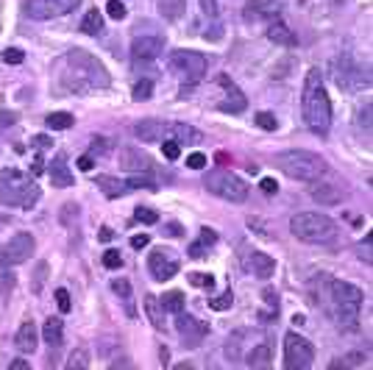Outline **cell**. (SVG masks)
<instances>
[{
    "label": "cell",
    "instance_id": "cell-1",
    "mask_svg": "<svg viewBox=\"0 0 373 370\" xmlns=\"http://www.w3.org/2000/svg\"><path fill=\"white\" fill-rule=\"evenodd\" d=\"M53 84H56V92L61 95H86V92H98V89H106L109 86V72L106 67L86 50H70L59 59L56 70H53Z\"/></svg>",
    "mask_w": 373,
    "mask_h": 370
},
{
    "label": "cell",
    "instance_id": "cell-2",
    "mask_svg": "<svg viewBox=\"0 0 373 370\" xmlns=\"http://www.w3.org/2000/svg\"><path fill=\"white\" fill-rule=\"evenodd\" d=\"M301 112H304V123L309 126L312 134L326 137L332 128V104L326 95V86L321 81V70H309L307 81H304V92H301Z\"/></svg>",
    "mask_w": 373,
    "mask_h": 370
},
{
    "label": "cell",
    "instance_id": "cell-3",
    "mask_svg": "<svg viewBox=\"0 0 373 370\" xmlns=\"http://www.w3.org/2000/svg\"><path fill=\"white\" fill-rule=\"evenodd\" d=\"M329 312L337 323L340 331H354L356 329V320H359V309H362V290L348 284V282H332V290H329Z\"/></svg>",
    "mask_w": 373,
    "mask_h": 370
},
{
    "label": "cell",
    "instance_id": "cell-4",
    "mask_svg": "<svg viewBox=\"0 0 373 370\" xmlns=\"http://www.w3.org/2000/svg\"><path fill=\"white\" fill-rule=\"evenodd\" d=\"M37 201H39V187L31 181L28 173H23L17 167L0 170V204L31 209Z\"/></svg>",
    "mask_w": 373,
    "mask_h": 370
},
{
    "label": "cell",
    "instance_id": "cell-5",
    "mask_svg": "<svg viewBox=\"0 0 373 370\" xmlns=\"http://www.w3.org/2000/svg\"><path fill=\"white\" fill-rule=\"evenodd\" d=\"M276 167L293 181H318L329 173V162L312 150H285L276 156Z\"/></svg>",
    "mask_w": 373,
    "mask_h": 370
},
{
    "label": "cell",
    "instance_id": "cell-6",
    "mask_svg": "<svg viewBox=\"0 0 373 370\" xmlns=\"http://www.w3.org/2000/svg\"><path fill=\"white\" fill-rule=\"evenodd\" d=\"M290 231H293L296 240L309 242V245H329V242L337 237L334 220L326 217V215H318V212H301V215H293Z\"/></svg>",
    "mask_w": 373,
    "mask_h": 370
},
{
    "label": "cell",
    "instance_id": "cell-7",
    "mask_svg": "<svg viewBox=\"0 0 373 370\" xmlns=\"http://www.w3.org/2000/svg\"><path fill=\"white\" fill-rule=\"evenodd\" d=\"M204 184H207V190L212 195H218L223 201H231V204L248 201V193H251L248 184L240 175H234L231 170H209L204 175Z\"/></svg>",
    "mask_w": 373,
    "mask_h": 370
},
{
    "label": "cell",
    "instance_id": "cell-8",
    "mask_svg": "<svg viewBox=\"0 0 373 370\" xmlns=\"http://www.w3.org/2000/svg\"><path fill=\"white\" fill-rule=\"evenodd\" d=\"M167 64H170V72L178 75L184 84H198L207 75L209 59L198 50H173Z\"/></svg>",
    "mask_w": 373,
    "mask_h": 370
},
{
    "label": "cell",
    "instance_id": "cell-9",
    "mask_svg": "<svg viewBox=\"0 0 373 370\" xmlns=\"http://www.w3.org/2000/svg\"><path fill=\"white\" fill-rule=\"evenodd\" d=\"M332 70H334L337 86L345 89V92H359V89H367V86H370V70H367V64L362 67V64H359L356 59H351V56L334 59Z\"/></svg>",
    "mask_w": 373,
    "mask_h": 370
},
{
    "label": "cell",
    "instance_id": "cell-10",
    "mask_svg": "<svg viewBox=\"0 0 373 370\" xmlns=\"http://www.w3.org/2000/svg\"><path fill=\"white\" fill-rule=\"evenodd\" d=\"M315 362V348L307 337H301L298 331H287L285 334V367L287 370H307Z\"/></svg>",
    "mask_w": 373,
    "mask_h": 370
},
{
    "label": "cell",
    "instance_id": "cell-11",
    "mask_svg": "<svg viewBox=\"0 0 373 370\" xmlns=\"http://www.w3.org/2000/svg\"><path fill=\"white\" fill-rule=\"evenodd\" d=\"M81 0H26V14L31 20H50V17H61L70 14Z\"/></svg>",
    "mask_w": 373,
    "mask_h": 370
},
{
    "label": "cell",
    "instance_id": "cell-12",
    "mask_svg": "<svg viewBox=\"0 0 373 370\" xmlns=\"http://www.w3.org/2000/svg\"><path fill=\"white\" fill-rule=\"evenodd\" d=\"M31 253H34V237L28 231H20L3 245L0 259H3V264H23L31 259Z\"/></svg>",
    "mask_w": 373,
    "mask_h": 370
},
{
    "label": "cell",
    "instance_id": "cell-13",
    "mask_svg": "<svg viewBox=\"0 0 373 370\" xmlns=\"http://www.w3.org/2000/svg\"><path fill=\"white\" fill-rule=\"evenodd\" d=\"M148 270L156 282H167L178 273V259L173 251H164V248H153L151 256H148Z\"/></svg>",
    "mask_w": 373,
    "mask_h": 370
},
{
    "label": "cell",
    "instance_id": "cell-14",
    "mask_svg": "<svg viewBox=\"0 0 373 370\" xmlns=\"http://www.w3.org/2000/svg\"><path fill=\"white\" fill-rule=\"evenodd\" d=\"M162 50H164V39H162L159 34H140V37H134V42H131V56H134V61H153V59L162 56Z\"/></svg>",
    "mask_w": 373,
    "mask_h": 370
},
{
    "label": "cell",
    "instance_id": "cell-15",
    "mask_svg": "<svg viewBox=\"0 0 373 370\" xmlns=\"http://www.w3.org/2000/svg\"><path fill=\"white\" fill-rule=\"evenodd\" d=\"M218 86L226 92V98H223V104H220V109H223V112H229V115H240V112H245L248 98L242 95L240 86H237L229 75H218Z\"/></svg>",
    "mask_w": 373,
    "mask_h": 370
},
{
    "label": "cell",
    "instance_id": "cell-16",
    "mask_svg": "<svg viewBox=\"0 0 373 370\" xmlns=\"http://www.w3.org/2000/svg\"><path fill=\"white\" fill-rule=\"evenodd\" d=\"M175 329H178V337H181L184 345H198L209 334L207 323H201V320H195L190 315H184V312H178V326Z\"/></svg>",
    "mask_w": 373,
    "mask_h": 370
},
{
    "label": "cell",
    "instance_id": "cell-17",
    "mask_svg": "<svg viewBox=\"0 0 373 370\" xmlns=\"http://www.w3.org/2000/svg\"><path fill=\"white\" fill-rule=\"evenodd\" d=\"M282 9H285V0H248L245 17L248 20H265V17L282 14Z\"/></svg>",
    "mask_w": 373,
    "mask_h": 370
},
{
    "label": "cell",
    "instance_id": "cell-18",
    "mask_svg": "<svg viewBox=\"0 0 373 370\" xmlns=\"http://www.w3.org/2000/svg\"><path fill=\"white\" fill-rule=\"evenodd\" d=\"M37 342H39L37 326H34V320H26V323L17 329L15 345H17V351H20V353H34V351H37Z\"/></svg>",
    "mask_w": 373,
    "mask_h": 370
},
{
    "label": "cell",
    "instance_id": "cell-19",
    "mask_svg": "<svg viewBox=\"0 0 373 370\" xmlns=\"http://www.w3.org/2000/svg\"><path fill=\"white\" fill-rule=\"evenodd\" d=\"M164 131H167V126L159 123V120H140V123L134 126V134H137V139H142V142H159V139L164 137Z\"/></svg>",
    "mask_w": 373,
    "mask_h": 370
},
{
    "label": "cell",
    "instance_id": "cell-20",
    "mask_svg": "<svg viewBox=\"0 0 373 370\" xmlns=\"http://www.w3.org/2000/svg\"><path fill=\"white\" fill-rule=\"evenodd\" d=\"M48 170H50V184H53V187H73V173L67 170V156L64 153H59Z\"/></svg>",
    "mask_w": 373,
    "mask_h": 370
},
{
    "label": "cell",
    "instance_id": "cell-21",
    "mask_svg": "<svg viewBox=\"0 0 373 370\" xmlns=\"http://www.w3.org/2000/svg\"><path fill=\"white\" fill-rule=\"evenodd\" d=\"M245 267H248L254 275H259V279H270L273 270H276V262H273L267 253H251L248 262H245Z\"/></svg>",
    "mask_w": 373,
    "mask_h": 370
},
{
    "label": "cell",
    "instance_id": "cell-22",
    "mask_svg": "<svg viewBox=\"0 0 373 370\" xmlns=\"http://www.w3.org/2000/svg\"><path fill=\"white\" fill-rule=\"evenodd\" d=\"M318 181H321V178H318ZM312 198H315L318 204H329V206H332V204H340V201L345 198V193H343L340 187H334V184H323V181H321V184H315V187H312Z\"/></svg>",
    "mask_w": 373,
    "mask_h": 370
},
{
    "label": "cell",
    "instance_id": "cell-23",
    "mask_svg": "<svg viewBox=\"0 0 373 370\" xmlns=\"http://www.w3.org/2000/svg\"><path fill=\"white\" fill-rule=\"evenodd\" d=\"M267 39L273 42V45H282V48H296L298 45V39H296V34L285 26V23H276V26H270L267 28Z\"/></svg>",
    "mask_w": 373,
    "mask_h": 370
},
{
    "label": "cell",
    "instance_id": "cell-24",
    "mask_svg": "<svg viewBox=\"0 0 373 370\" xmlns=\"http://www.w3.org/2000/svg\"><path fill=\"white\" fill-rule=\"evenodd\" d=\"M98 187H101V193H104L106 198H112V201L128 193L126 181H120V178H115V175H98Z\"/></svg>",
    "mask_w": 373,
    "mask_h": 370
},
{
    "label": "cell",
    "instance_id": "cell-25",
    "mask_svg": "<svg viewBox=\"0 0 373 370\" xmlns=\"http://www.w3.org/2000/svg\"><path fill=\"white\" fill-rule=\"evenodd\" d=\"M215 242H218V234H215L212 228H201L198 240L190 245V256H193V259H204V256H207V251H209Z\"/></svg>",
    "mask_w": 373,
    "mask_h": 370
},
{
    "label": "cell",
    "instance_id": "cell-26",
    "mask_svg": "<svg viewBox=\"0 0 373 370\" xmlns=\"http://www.w3.org/2000/svg\"><path fill=\"white\" fill-rule=\"evenodd\" d=\"M42 337H45V342H48L50 348H59L61 340H64V323H61L59 318H48L45 326H42Z\"/></svg>",
    "mask_w": 373,
    "mask_h": 370
},
{
    "label": "cell",
    "instance_id": "cell-27",
    "mask_svg": "<svg viewBox=\"0 0 373 370\" xmlns=\"http://www.w3.org/2000/svg\"><path fill=\"white\" fill-rule=\"evenodd\" d=\"M184 12H186V0H159V14H162L167 23L181 20Z\"/></svg>",
    "mask_w": 373,
    "mask_h": 370
},
{
    "label": "cell",
    "instance_id": "cell-28",
    "mask_svg": "<svg viewBox=\"0 0 373 370\" xmlns=\"http://www.w3.org/2000/svg\"><path fill=\"white\" fill-rule=\"evenodd\" d=\"M145 315L153 323V329H164V306L156 295H145Z\"/></svg>",
    "mask_w": 373,
    "mask_h": 370
},
{
    "label": "cell",
    "instance_id": "cell-29",
    "mask_svg": "<svg viewBox=\"0 0 373 370\" xmlns=\"http://www.w3.org/2000/svg\"><path fill=\"white\" fill-rule=\"evenodd\" d=\"M81 31L89 34V37H98V34L104 31V14H101L98 9H89V12L84 14V20H81Z\"/></svg>",
    "mask_w": 373,
    "mask_h": 370
},
{
    "label": "cell",
    "instance_id": "cell-30",
    "mask_svg": "<svg viewBox=\"0 0 373 370\" xmlns=\"http://www.w3.org/2000/svg\"><path fill=\"white\" fill-rule=\"evenodd\" d=\"M112 290L123 298V304H126V315H128V318H137L134 295H131V284H128V282H123V279H117V282H112Z\"/></svg>",
    "mask_w": 373,
    "mask_h": 370
},
{
    "label": "cell",
    "instance_id": "cell-31",
    "mask_svg": "<svg viewBox=\"0 0 373 370\" xmlns=\"http://www.w3.org/2000/svg\"><path fill=\"white\" fill-rule=\"evenodd\" d=\"M173 134H175V142L181 145V142H198L201 139V134L198 131H193L190 126H184V123H173V126H167Z\"/></svg>",
    "mask_w": 373,
    "mask_h": 370
},
{
    "label": "cell",
    "instance_id": "cell-32",
    "mask_svg": "<svg viewBox=\"0 0 373 370\" xmlns=\"http://www.w3.org/2000/svg\"><path fill=\"white\" fill-rule=\"evenodd\" d=\"M162 301V306H164V312H184V295L178 293V290H173V293H164V298H159Z\"/></svg>",
    "mask_w": 373,
    "mask_h": 370
},
{
    "label": "cell",
    "instance_id": "cell-33",
    "mask_svg": "<svg viewBox=\"0 0 373 370\" xmlns=\"http://www.w3.org/2000/svg\"><path fill=\"white\" fill-rule=\"evenodd\" d=\"M50 128H56V131H64V128H70L75 120H73V115L70 112H53V115H48V120H45Z\"/></svg>",
    "mask_w": 373,
    "mask_h": 370
},
{
    "label": "cell",
    "instance_id": "cell-34",
    "mask_svg": "<svg viewBox=\"0 0 373 370\" xmlns=\"http://www.w3.org/2000/svg\"><path fill=\"white\" fill-rule=\"evenodd\" d=\"M248 364H254V367H267V364H270V345H256V348L251 351V356H248Z\"/></svg>",
    "mask_w": 373,
    "mask_h": 370
},
{
    "label": "cell",
    "instance_id": "cell-35",
    "mask_svg": "<svg viewBox=\"0 0 373 370\" xmlns=\"http://www.w3.org/2000/svg\"><path fill=\"white\" fill-rule=\"evenodd\" d=\"M151 95H153V81L151 78H142V81L134 84V89H131V98L134 101H148Z\"/></svg>",
    "mask_w": 373,
    "mask_h": 370
},
{
    "label": "cell",
    "instance_id": "cell-36",
    "mask_svg": "<svg viewBox=\"0 0 373 370\" xmlns=\"http://www.w3.org/2000/svg\"><path fill=\"white\" fill-rule=\"evenodd\" d=\"M231 304H234V293H231V290H226V293L218 295V298H209V306H212L215 312H226Z\"/></svg>",
    "mask_w": 373,
    "mask_h": 370
},
{
    "label": "cell",
    "instance_id": "cell-37",
    "mask_svg": "<svg viewBox=\"0 0 373 370\" xmlns=\"http://www.w3.org/2000/svg\"><path fill=\"white\" fill-rule=\"evenodd\" d=\"M126 187H128V190H153L156 184H153V178H148V175H131V178L126 181Z\"/></svg>",
    "mask_w": 373,
    "mask_h": 370
},
{
    "label": "cell",
    "instance_id": "cell-38",
    "mask_svg": "<svg viewBox=\"0 0 373 370\" xmlns=\"http://www.w3.org/2000/svg\"><path fill=\"white\" fill-rule=\"evenodd\" d=\"M190 282L195 287H204V290H212L215 287V279H212L209 273H190Z\"/></svg>",
    "mask_w": 373,
    "mask_h": 370
},
{
    "label": "cell",
    "instance_id": "cell-39",
    "mask_svg": "<svg viewBox=\"0 0 373 370\" xmlns=\"http://www.w3.org/2000/svg\"><path fill=\"white\" fill-rule=\"evenodd\" d=\"M106 14L112 20H126V6L120 3V0H109V3H106Z\"/></svg>",
    "mask_w": 373,
    "mask_h": 370
},
{
    "label": "cell",
    "instance_id": "cell-40",
    "mask_svg": "<svg viewBox=\"0 0 373 370\" xmlns=\"http://www.w3.org/2000/svg\"><path fill=\"white\" fill-rule=\"evenodd\" d=\"M0 282H3V295L9 298L12 290H15V275L6 270V264H0Z\"/></svg>",
    "mask_w": 373,
    "mask_h": 370
},
{
    "label": "cell",
    "instance_id": "cell-41",
    "mask_svg": "<svg viewBox=\"0 0 373 370\" xmlns=\"http://www.w3.org/2000/svg\"><path fill=\"white\" fill-rule=\"evenodd\" d=\"M256 126L265 128V131H276L278 123H276V117H273L270 112H259V115H256Z\"/></svg>",
    "mask_w": 373,
    "mask_h": 370
},
{
    "label": "cell",
    "instance_id": "cell-42",
    "mask_svg": "<svg viewBox=\"0 0 373 370\" xmlns=\"http://www.w3.org/2000/svg\"><path fill=\"white\" fill-rule=\"evenodd\" d=\"M162 153H164V159H178V153H181V145L175 142V139H164L162 142Z\"/></svg>",
    "mask_w": 373,
    "mask_h": 370
},
{
    "label": "cell",
    "instance_id": "cell-43",
    "mask_svg": "<svg viewBox=\"0 0 373 370\" xmlns=\"http://www.w3.org/2000/svg\"><path fill=\"white\" fill-rule=\"evenodd\" d=\"M104 264L109 267V270H117V267H123V256H120V251H106L104 253Z\"/></svg>",
    "mask_w": 373,
    "mask_h": 370
},
{
    "label": "cell",
    "instance_id": "cell-44",
    "mask_svg": "<svg viewBox=\"0 0 373 370\" xmlns=\"http://www.w3.org/2000/svg\"><path fill=\"white\" fill-rule=\"evenodd\" d=\"M186 167H190V170H204L207 167V156L201 150L190 153V156H186Z\"/></svg>",
    "mask_w": 373,
    "mask_h": 370
},
{
    "label": "cell",
    "instance_id": "cell-45",
    "mask_svg": "<svg viewBox=\"0 0 373 370\" xmlns=\"http://www.w3.org/2000/svg\"><path fill=\"white\" fill-rule=\"evenodd\" d=\"M23 59H26V53H23L20 48H6V50H3V61H6V64H20Z\"/></svg>",
    "mask_w": 373,
    "mask_h": 370
},
{
    "label": "cell",
    "instance_id": "cell-46",
    "mask_svg": "<svg viewBox=\"0 0 373 370\" xmlns=\"http://www.w3.org/2000/svg\"><path fill=\"white\" fill-rule=\"evenodd\" d=\"M134 215H137V220H140V223H151V226L159 220V215H156L153 209H148V206H140Z\"/></svg>",
    "mask_w": 373,
    "mask_h": 370
},
{
    "label": "cell",
    "instance_id": "cell-47",
    "mask_svg": "<svg viewBox=\"0 0 373 370\" xmlns=\"http://www.w3.org/2000/svg\"><path fill=\"white\" fill-rule=\"evenodd\" d=\"M86 364H89V359H86V353H84V351L73 353V356L67 359V367H70V370H75V367H81V370H84Z\"/></svg>",
    "mask_w": 373,
    "mask_h": 370
},
{
    "label": "cell",
    "instance_id": "cell-48",
    "mask_svg": "<svg viewBox=\"0 0 373 370\" xmlns=\"http://www.w3.org/2000/svg\"><path fill=\"white\" fill-rule=\"evenodd\" d=\"M201 9H204V14H207L209 20H215V17L220 14V6H218V0H201Z\"/></svg>",
    "mask_w": 373,
    "mask_h": 370
},
{
    "label": "cell",
    "instance_id": "cell-49",
    "mask_svg": "<svg viewBox=\"0 0 373 370\" xmlns=\"http://www.w3.org/2000/svg\"><path fill=\"white\" fill-rule=\"evenodd\" d=\"M31 145L39 148V150H45V148H53V139L48 134H37V137H31Z\"/></svg>",
    "mask_w": 373,
    "mask_h": 370
},
{
    "label": "cell",
    "instance_id": "cell-50",
    "mask_svg": "<svg viewBox=\"0 0 373 370\" xmlns=\"http://www.w3.org/2000/svg\"><path fill=\"white\" fill-rule=\"evenodd\" d=\"M56 304H59L61 312H70V306H73L70 304V293L67 290H56Z\"/></svg>",
    "mask_w": 373,
    "mask_h": 370
},
{
    "label": "cell",
    "instance_id": "cell-51",
    "mask_svg": "<svg viewBox=\"0 0 373 370\" xmlns=\"http://www.w3.org/2000/svg\"><path fill=\"white\" fill-rule=\"evenodd\" d=\"M259 187H262V193H265V195H276V193H278L276 178H262V181H259Z\"/></svg>",
    "mask_w": 373,
    "mask_h": 370
},
{
    "label": "cell",
    "instance_id": "cell-52",
    "mask_svg": "<svg viewBox=\"0 0 373 370\" xmlns=\"http://www.w3.org/2000/svg\"><path fill=\"white\" fill-rule=\"evenodd\" d=\"M15 123H17V115H15V112H0V131L12 128Z\"/></svg>",
    "mask_w": 373,
    "mask_h": 370
},
{
    "label": "cell",
    "instance_id": "cell-53",
    "mask_svg": "<svg viewBox=\"0 0 373 370\" xmlns=\"http://www.w3.org/2000/svg\"><path fill=\"white\" fill-rule=\"evenodd\" d=\"M148 242H151V237H148V234H137V237L131 240L134 251H142V248H148Z\"/></svg>",
    "mask_w": 373,
    "mask_h": 370
},
{
    "label": "cell",
    "instance_id": "cell-54",
    "mask_svg": "<svg viewBox=\"0 0 373 370\" xmlns=\"http://www.w3.org/2000/svg\"><path fill=\"white\" fill-rule=\"evenodd\" d=\"M262 295H265V301H267V306H270L273 312H278V298H276V293H273V290L267 287V290H265Z\"/></svg>",
    "mask_w": 373,
    "mask_h": 370
},
{
    "label": "cell",
    "instance_id": "cell-55",
    "mask_svg": "<svg viewBox=\"0 0 373 370\" xmlns=\"http://www.w3.org/2000/svg\"><path fill=\"white\" fill-rule=\"evenodd\" d=\"M78 167L81 170H92V167H95V162H92V156H81L78 159Z\"/></svg>",
    "mask_w": 373,
    "mask_h": 370
},
{
    "label": "cell",
    "instance_id": "cell-56",
    "mask_svg": "<svg viewBox=\"0 0 373 370\" xmlns=\"http://www.w3.org/2000/svg\"><path fill=\"white\" fill-rule=\"evenodd\" d=\"M9 367H12V370H28V362H26V359H15Z\"/></svg>",
    "mask_w": 373,
    "mask_h": 370
},
{
    "label": "cell",
    "instance_id": "cell-57",
    "mask_svg": "<svg viewBox=\"0 0 373 370\" xmlns=\"http://www.w3.org/2000/svg\"><path fill=\"white\" fill-rule=\"evenodd\" d=\"M42 173V156L34 159V167H31V175H39Z\"/></svg>",
    "mask_w": 373,
    "mask_h": 370
},
{
    "label": "cell",
    "instance_id": "cell-58",
    "mask_svg": "<svg viewBox=\"0 0 373 370\" xmlns=\"http://www.w3.org/2000/svg\"><path fill=\"white\" fill-rule=\"evenodd\" d=\"M98 240H101V242H109V240H112V228H106V226H104V228H101V237H98Z\"/></svg>",
    "mask_w": 373,
    "mask_h": 370
},
{
    "label": "cell",
    "instance_id": "cell-59",
    "mask_svg": "<svg viewBox=\"0 0 373 370\" xmlns=\"http://www.w3.org/2000/svg\"><path fill=\"white\" fill-rule=\"evenodd\" d=\"M167 231H170V234H175V237H178V234H181V226H175V223H173V226H167Z\"/></svg>",
    "mask_w": 373,
    "mask_h": 370
}]
</instances>
